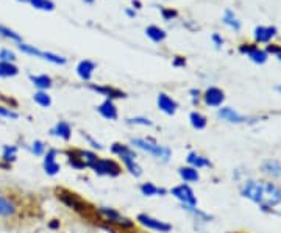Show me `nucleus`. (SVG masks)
<instances>
[{"instance_id": "11", "label": "nucleus", "mask_w": 281, "mask_h": 233, "mask_svg": "<svg viewBox=\"0 0 281 233\" xmlns=\"http://www.w3.org/2000/svg\"><path fill=\"white\" fill-rule=\"evenodd\" d=\"M203 100L208 105V107H213V108H217L220 107L225 100V94L220 88H216V86H209L205 94H203Z\"/></svg>"}, {"instance_id": "24", "label": "nucleus", "mask_w": 281, "mask_h": 233, "mask_svg": "<svg viewBox=\"0 0 281 233\" xmlns=\"http://www.w3.org/2000/svg\"><path fill=\"white\" fill-rule=\"evenodd\" d=\"M189 121H191V125L195 130H203V129H206V125H208L206 116H203L199 111H192L191 115H189Z\"/></svg>"}, {"instance_id": "19", "label": "nucleus", "mask_w": 281, "mask_h": 233, "mask_svg": "<svg viewBox=\"0 0 281 233\" xmlns=\"http://www.w3.org/2000/svg\"><path fill=\"white\" fill-rule=\"evenodd\" d=\"M186 161H187V166L191 167H195V169H203V167H211L213 165H211L209 158L203 157V155H199L197 152H191L186 157Z\"/></svg>"}, {"instance_id": "12", "label": "nucleus", "mask_w": 281, "mask_h": 233, "mask_svg": "<svg viewBox=\"0 0 281 233\" xmlns=\"http://www.w3.org/2000/svg\"><path fill=\"white\" fill-rule=\"evenodd\" d=\"M156 103H158V108L166 113L169 116H173L175 113L178 110V103L177 100H173L171 96H167L166 93H159L158 99H156Z\"/></svg>"}, {"instance_id": "18", "label": "nucleus", "mask_w": 281, "mask_h": 233, "mask_svg": "<svg viewBox=\"0 0 281 233\" xmlns=\"http://www.w3.org/2000/svg\"><path fill=\"white\" fill-rule=\"evenodd\" d=\"M178 175L180 179L183 180V183H197L200 180V174H199V169L191 167V166H181L178 169Z\"/></svg>"}, {"instance_id": "33", "label": "nucleus", "mask_w": 281, "mask_h": 233, "mask_svg": "<svg viewBox=\"0 0 281 233\" xmlns=\"http://www.w3.org/2000/svg\"><path fill=\"white\" fill-rule=\"evenodd\" d=\"M46 150H47L46 143L44 141H41V139H34L31 143V146H30V152L34 155V157H44Z\"/></svg>"}, {"instance_id": "47", "label": "nucleus", "mask_w": 281, "mask_h": 233, "mask_svg": "<svg viewBox=\"0 0 281 233\" xmlns=\"http://www.w3.org/2000/svg\"><path fill=\"white\" fill-rule=\"evenodd\" d=\"M125 13H126V16H128V17H135V16H136V13H135V11H133V10H130V8H128V10H126Z\"/></svg>"}, {"instance_id": "49", "label": "nucleus", "mask_w": 281, "mask_h": 233, "mask_svg": "<svg viewBox=\"0 0 281 233\" xmlns=\"http://www.w3.org/2000/svg\"><path fill=\"white\" fill-rule=\"evenodd\" d=\"M84 3H88V5H91V3H94V0H83Z\"/></svg>"}, {"instance_id": "35", "label": "nucleus", "mask_w": 281, "mask_h": 233, "mask_svg": "<svg viewBox=\"0 0 281 233\" xmlns=\"http://www.w3.org/2000/svg\"><path fill=\"white\" fill-rule=\"evenodd\" d=\"M0 36L8 38V39L16 41V42H22V38H20V34H19V33H16L14 30H11V28L5 27V25H0Z\"/></svg>"}, {"instance_id": "45", "label": "nucleus", "mask_w": 281, "mask_h": 233, "mask_svg": "<svg viewBox=\"0 0 281 233\" xmlns=\"http://www.w3.org/2000/svg\"><path fill=\"white\" fill-rule=\"evenodd\" d=\"M189 94H191L194 103L199 102V96H200V91H199V89H191V91H189Z\"/></svg>"}, {"instance_id": "38", "label": "nucleus", "mask_w": 281, "mask_h": 233, "mask_svg": "<svg viewBox=\"0 0 281 233\" xmlns=\"http://www.w3.org/2000/svg\"><path fill=\"white\" fill-rule=\"evenodd\" d=\"M16 61V55L10 49H2L0 50V63H14Z\"/></svg>"}, {"instance_id": "3", "label": "nucleus", "mask_w": 281, "mask_h": 233, "mask_svg": "<svg viewBox=\"0 0 281 233\" xmlns=\"http://www.w3.org/2000/svg\"><path fill=\"white\" fill-rule=\"evenodd\" d=\"M95 213L103 217L105 222H108L111 225H116L119 229H133L135 227V221H131L130 217L124 216L122 213H119L116 208L111 207H95Z\"/></svg>"}, {"instance_id": "36", "label": "nucleus", "mask_w": 281, "mask_h": 233, "mask_svg": "<svg viewBox=\"0 0 281 233\" xmlns=\"http://www.w3.org/2000/svg\"><path fill=\"white\" fill-rule=\"evenodd\" d=\"M19 49L24 53L33 55V56H36V58H41L42 56V50H39V49H36L34 46H28V44H25V42H19Z\"/></svg>"}, {"instance_id": "1", "label": "nucleus", "mask_w": 281, "mask_h": 233, "mask_svg": "<svg viewBox=\"0 0 281 233\" xmlns=\"http://www.w3.org/2000/svg\"><path fill=\"white\" fill-rule=\"evenodd\" d=\"M241 194L245 199L258 203L263 210H270L281 203V188L272 182L247 180L241 186Z\"/></svg>"}, {"instance_id": "42", "label": "nucleus", "mask_w": 281, "mask_h": 233, "mask_svg": "<svg viewBox=\"0 0 281 233\" xmlns=\"http://www.w3.org/2000/svg\"><path fill=\"white\" fill-rule=\"evenodd\" d=\"M172 65L175 67H185L186 66V60L183 58V56H175L173 61H172Z\"/></svg>"}, {"instance_id": "46", "label": "nucleus", "mask_w": 281, "mask_h": 233, "mask_svg": "<svg viewBox=\"0 0 281 233\" xmlns=\"http://www.w3.org/2000/svg\"><path fill=\"white\" fill-rule=\"evenodd\" d=\"M48 227H50V229H58V227H60V222L56 221V219H53L50 224H48Z\"/></svg>"}, {"instance_id": "20", "label": "nucleus", "mask_w": 281, "mask_h": 233, "mask_svg": "<svg viewBox=\"0 0 281 233\" xmlns=\"http://www.w3.org/2000/svg\"><path fill=\"white\" fill-rule=\"evenodd\" d=\"M17 146H14V144H8V146H3V149H2V155H0V161L5 165H8L11 166L14 161L17 160Z\"/></svg>"}, {"instance_id": "16", "label": "nucleus", "mask_w": 281, "mask_h": 233, "mask_svg": "<svg viewBox=\"0 0 281 233\" xmlns=\"http://www.w3.org/2000/svg\"><path fill=\"white\" fill-rule=\"evenodd\" d=\"M95 70V63L91 60H83L77 66V75L80 77L83 82H89L93 79V74Z\"/></svg>"}, {"instance_id": "40", "label": "nucleus", "mask_w": 281, "mask_h": 233, "mask_svg": "<svg viewBox=\"0 0 281 233\" xmlns=\"http://www.w3.org/2000/svg\"><path fill=\"white\" fill-rule=\"evenodd\" d=\"M161 16H163L164 20H172V19H175L178 16V13L175 10H172V8H163L161 10Z\"/></svg>"}, {"instance_id": "21", "label": "nucleus", "mask_w": 281, "mask_h": 233, "mask_svg": "<svg viewBox=\"0 0 281 233\" xmlns=\"http://www.w3.org/2000/svg\"><path fill=\"white\" fill-rule=\"evenodd\" d=\"M277 34V27H256L255 39L258 42H269Z\"/></svg>"}, {"instance_id": "2", "label": "nucleus", "mask_w": 281, "mask_h": 233, "mask_svg": "<svg viewBox=\"0 0 281 233\" xmlns=\"http://www.w3.org/2000/svg\"><path fill=\"white\" fill-rule=\"evenodd\" d=\"M130 144L138 150L150 153L155 160L161 161V163H167L172 157V150L167 146H161L152 138H133Z\"/></svg>"}, {"instance_id": "31", "label": "nucleus", "mask_w": 281, "mask_h": 233, "mask_svg": "<svg viewBox=\"0 0 281 233\" xmlns=\"http://www.w3.org/2000/svg\"><path fill=\"white\" fill-rule=\"evenodd\" d=\"M139 191L145 197H155V196H158V186L152 182H145V183H140Z\"/></svg>"}, {"instance_id": "13", "label": "nucleus", "mask_w": 281, "mask_h": 233, "mask_svg": "<svg viewBox=\"0 0 281 233\" xmlns=\"http://www.w3.org/2000/svg\"><path fill=\"white\" fill-rule=\"evenodd\" d=\"M217 116H219L220 119H223V121L231 122V124H242V122L249 121V117L239 115L237 111H234L233 108H230V107L219 108V111H217Z\"/></svg>"}, {"instance_id": "37", "label": "nucleus", "mask_w": 281, "mask_h": 233, "mask_svg": "<svg viewBox=\"0 0 281 233\" xmlns=\"http://www.w3.org/2000/svg\"><path fill=\"white\" fill-rule=\"evenodd\" d=\"M126 124L130 125H142V127H150L152 125V121L149 117H144V116H135V117H128L125 121Z\"/></svg>"}, {"instance_id": "15", "label": "nucleus", "mask_w": 281, "mask_h": 233, "mask_svg": "<svg viewBox=\"0 0 281 233\" xmlns=\"http://www.w3.org/2000/svg\"><path fill=\"white\" fill-rule=\"evenodd\" d=\"M89 88L93 89V91H95V93L102 94L103 97L109 99V100H112V99H124L125 97V93H122V91H119V89L112 88V86H102V84L91 83Z\"/></svg>"}, {"instance_id": "28", "label": "nucleus", "mask_w": 281, "mask_h": 233, "mask_svg": "<svg viewBox=\"0 0 281 233\" xmlns=\"http://www.w3.org/2000/svg\"><path fill=\"white\" fill-rule=\"evenodd\" d=\"M122 165L133 177H140V175H142V167L138 165V160H125L122 161Z\"/></svg>"}, {"instance_id": "27", "label": "nucleus", "mask_w": 281, "mask_h": 233, "mask_svg": "<svg viewBox=\"0 0 281 233\" xmlns=\"http://www.w3.org/2000/svg\"><path fill=\"white\" fill-rule=\"evenodd\" d=\"M249 58L256 63V65H264V63L267 61V52L265 50H261V49H258L256 46L251 49V50L249 52Z\"/></svg>"}, {"instance_id": "5", "label": "nucleus", "mask_w": 281, "mask_h": 233, "mask_svg": "<svg viewBox=\"0 0 281 233\" xmlns=\"http://www.w3.org/2000/svg\"><path fill=\"white\" fill-rule=\"evenodd\" d=\"M58 199L64 203L67 208L77 211V213L84 215V213H89V210H91V207L86 203V200H83L78 194L70 193V191H67V189H60Z\"/></svg>"}, {"instance_id": "4", "label": "nucleus", "mask_w": 281, "mask_h": 233, "mask_svg": "<svg viewBox=\"0 0 281 233\" xmlns=\"http://www.w3.org/2000/svg\"><path fill=\"white\" fill-rule=\"evenodd\" d=\"M89 169H93L94 174L102 175V177H117V175L122 174V166L112 158L98 157L94 163L89 166Z\"/></svg>"}, {"instance_id": "17", "label": "nucleus", "mask_w": 281, "mask_h": 233, "mask_svg": "<svg viewBox=\"0 0 281 233\" xmlns=\"http://www.w3.org/2000/svg\"><path fill=\"white\" fill-rule=\"evenodd\" d=\"M50 135L60 138L62 141H69L70 138H72V127H70L66 121H60L50 130Z\"/></svg>"}, {"instance_id": "48", "label": "nucleus", "mask_w": 281, "mask_h": 233, "mask_svg": "<svg viewBox=\"0 0 281 233\" xmlns=\"http://www.w3.org/2000/svg\"><path fill=\"white\" fill-rule=\"evenodd\" d=\"M133 5H135L136 8H140V2H139V0H133Z\"/></svg>"}, {"instance_id": "32", "label": "nucleus", "mask_w": 281, "mask_h": 233, "mask_svg": "<svg viewBox=\"0 0 281 233\" xmlns=\"http://www.w3.org/2000/svg\"><path fill=\"white\" fill-rule=\"evenodd\" d=\"M31 3L33 8L42 10V11H53L55 10V3L52 0H28Z\"/></svg>"}, {"instance_id": "22", "label": "nucleus", "mask_w": 281, "mask_h": 233, "mask_svg": "<svg viewBox=\"0 0 281 233\" xmlns=\"http://www.w3.org/2000/svg\"><path fill=\"white\" fill-rule=\"evenodd\" d=\"M30 80L34 86L38 88V91H47L48 88H52V79L46 74L41 75H30Z\"/></svg>"}, {"instance_id": "41", "label": "nucleus", "mask_w": 281, "mask_h": 233, "mask_svg": "<svg viewBox=\"0 0 281 233\" xmlns=\"http://www.w3.org/2000/svg\"><path fill=\"white\" fill-rule=\"evenodd\" d=\"M83 138L88 141V144L91 146V147H94V149H97V150H102L103 149V146L98 143V141H95L93 136H89V135H86V133H83Z\"/></svg>"}, {"instance_id": "43", "label": "nucleus", "mask_w": 281, "mask_h": 233, "mask_svg": "<svg viewBox=\"0 0 281 233\" xmlns=\"http://www.w3.org/2000/svg\"><path fill=\"white\" fill-rule=\"evenodd\" d=\"M211 39H213V42H214V46H216L217 49H220V47L223 46V39L220 38V34H217V33H214V34H213V38H211Z\"/></svg>"}, {"instance_id": "34", "label": "nucleus", "mask_w": 281, "mask_h": 233, "mask_svg": "<svg viewBox=\"0 0 281 233\" xmlns=\"http://www.w3.org/2000/svg\"><path fill=\"white\" fill-rule=\"evenodd\" d=\"M77 150H78V157H80V160L83 161L86 167H89L98 158V155L94 153V152H91V150H80V149H77Z\"/></svg>"}, {"instance_id": "25", "label": "nucleus", "mask_w": 281, "mask_h": 233, "mask_svg": "<svg viewBox=\"0 0 281 233\" xmlns=\"http://www.w3.org/2000/svg\"><path fill=\"white\" fill-rule=\"evenodd\" d=\"M145 34L149 36L153 42H161L166 39V32L163 28H159L156 25H149L145 28Z\"/></svg>"}, {"instance_id": "30", "label": "nucleus", "mask_w": 281, "mask_h": 233, "mask_svg": "<svg viewBox=\"0 0 281 233\" xmlns=\"http://www.w3.org/2000/svg\"><path fill=\"white\" fill-rule=\"evenodd\" d=\"M222 20H223V24H225V25L231 27V28H233V30H236V32L239 30V28H241V22H239L237 17L234 16V13L231 11V10H227V11H225Z\"/></svg>"}, {"instance_id": "51", "label": "nucleus", "mask_w": 281, "mask_h": 233, "mask_svg": "<svg viewBox=\"0 0 281 233\" xmlns=\"http://www.w3.org/2000/svg\"><path fill=\"white\" fill-rule=\"evenodd\" d=\"M20 2H28V0H20Z\"/></svg>"}, {"instance_id": "9", "label": "nucleus", "mask_w": 281, "mask_h": 233, "mask_svg": "<svg viewBox=\"0 0 281 233\" xmlns=\"http://www.w3.org/2000/svg\"><path fill=\"white\" fill-rule=\"evenodd\" d=\"M56 157H58V150L56 149H47L44 153V160H42V167H44V172L47 175H53L60 174L61 171V165L56 161Z\"/></svg>"}, {"instance_id": "7", "label": "nucleus", "mask_w": 281, "mask_h": 233, "mask_svg": "<svg viewBox=\"0 0 281 233\" xmlns=\"http://www.w3.org/2000/svg\"><path fill=\"white\" fill-rule=\"evenodd\" d=\"M169 193H171L181 205H192V207L197 205V196L187 183H181V185L173 186Z\"/></svg>"}, {"instance_id": "8", "label": "nucleus", "mask_w": 281, "mask_h": 233, "mask_svg": "<svg viewBox=\"0 0 281 233\" xmlns=\"http://www.w3.org/2000/svg\"><path fill=\"white\" fill-rule=\"evenodd\" d=\"M19 213L17 202L10 196L0 194V219H13Z\"/></svg>"}, {"instance_id": "29", "label": "nucleus", "mask_w": 281, "mask_h": 233, "mask_svg": "<svg viewBox=\"0 0 281 233\" xmlns=\"http://www.w3.org/2000/svg\"><path fill=\"white\" fill-rule=\"evenodd\" d=\"M19 69L14 63H0V77H16Z\"/></svg>"}, {"instance_id": "23", "label": "nucleus", "mask_w": 281, "mask_h": 233, "mask_svg": "<svg viewBox=\"0 0 281 233\" xmlns=\"http://www.w3.org/2000/svg\"><path fill=\"white\" fill-rule=\"evenodd\" d=\"M263 171L270 177H281V165L275 160H267L263 163Z\"/></svg>"}, {"instance_id": "14", "label": "nucleus", "mask_w": 281, "mask_h": 233, "mask_svg": "<svg viewBox=\"0 0 281 233\" xmlns=\"http://www.w3.org/2000/svg\"><path fill=\"white\" fill-rule=\"evenodd\" d=\"M97 111L100 113V116L108 119V121H116L119 117V111H117V107L114 105V102L107 99L105 102H102L100 105L97 107Z\"/></svg>"}, {"instance_id": "6", "label": "nucleus", "mask_w": 281, "mask_h": 233, "mask_svg": "<svg viewBox=\"0 0 281 233\" xmlns=\"http://www.w3.org/2000/svg\"><path fill=\"white\" fill-rule=\"evenodd\" d=\"M136 221L142 225V227L149 229V230H153V232H158V233H169L172 230V225L167 224L164 221L158 219V217H153L147 213H139Z\"/></svg>"}, {"instance_id": "10", "label": "nucleus", "mask_w": 281, "mask_h": 233, "mask_svg": "<svg viewBox=\"0 0 281 233\" xmlns=\"http://www.w3.org/2000/svg\"><path fill=\"white\" fill-rule=\"evenodd\" d=\"M111 153L116 155V157L121 161H124V160H138V152L128 144H122V143L111 144Z\"/></svg>"}, {"instance_id": "44", "label": "nucleus", "mask_w": 281, "mask_h": 233, "mask_svg": "<svg viewBox=\"0 0 281 233\" xmlns=\"http://www.w3.org/2000/svg\"><path fill=\"white\" fill-rule=\"evenodd\" d=\"M265 52L267 53H277V55H280L281 53V47L277 46V44H270V46H267V50Z\"/></svg>"}, {"instance_id": "26", "label": "nucleus", "mask_w": 281, "mask_h": 233, "mask_svg": "<svg viewBox=\"0 0 281 233\" xmlns=\"http://www.w3.org/2000/svg\"><path fill=\"white\" fill-rule=\"evenodd\" d=\"M33 100H34V103H38L42 108H48L52 105V99L47 94V91H36L33 96Z\"/></svg>"}, {"instance_id": "39", "label": "nucleus", "mask_w": 281, "mask_h": 233, "mask_svg": "<svg viewBox=\"0 0 281 233\" xmlns=\"http://www.w3.org/2000/svg\"><path fill=\"white\" fill-rule=\"evenodd\" d=\"M0 117H6V119H17L19 115H17V111H14L13 108L10 107H5V105H0Z\"/></svg>"}, {"instance_id": "50", "label": "nucleus", "mask_w": 281, "mask_h": 233, "mask_svg": "<svg viewBox=\"0 0 281 233\" xmlns=\"http://www.w3.org/2000/svg\"><path fill=\"white\" fill-rule=\"evenodd\" d=\"M278 60H280V61H281V53H280V55H278Z\"/></svg>"}]
</instances>
